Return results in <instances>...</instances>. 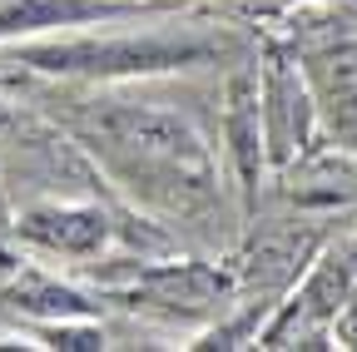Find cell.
<instances>
[{"mask_svg":"<svg viewBox=\"0 0 357 352\" xmlns=\"http://www.w3.org/2000/svg\"><path fill=\"white\" fill-rule=\"evenodd\" d=\"M89 139L114 164L119 179H129V189H144L149 199L189 208V204L208 199V189H213L204 144L194 139L189 124H178L164 109L105 105L95 114V124H89Z\"/></svg>","mask_w":357,"mask_h":352,"instance_id":"obj_1","label":"cell"},{"mask_svg":"<svg viewBox=\"0 0 357 352\" xmlns=\"http://www.w3.org/2000/svg\"><path fill=\"white\" fill-rule=\"evenodd\" d=\"M208 45L199 40H169V35H144V40H79V45H55V50H30L25 65L55 70V75H134V70H169L199 60Z\"/></svg>","mask_w":357,"mask_h":352,"instance_id":"obj_2","label":"cell"},{"mask_svg":"<svg viewBox=\"0 0 357 352\" xmlns=\"http://www.w3.org/2000/svg\"><path fill=\"white\" fill-rule=\"evenodd\" d=\"M312 84H318V100L328 109L333 135L357 149V45L318 55L312 60Z\"/></svg>","mask_w":357,"mask_h":352,"instance_id":"obj_3","label":"cell"},{"mask_svg":"<svg viewBox=\"0 0 357 352\" xmlns=\"http://www.w3.org/2000/svg\"><path fill=\"white\" fill-rule=\"evenodd\" d=\"M20 234L55 253H95L105 243V213L95 208H35L20 218Z\"/></svg>","mask_w":357,"mask_h":352,"instance_id":"obj_4","label":"cell"},{"mask_svg":"<svg viewBox=\"0 0 357 352\" xmlns=\"http://www.w3.org/2000/svg\"><path fill=\"white\" fill-rule=\"evenodd\" d=\"M95 15H109V6H95V0H6L0 6V35H20L40 25H75Z\"/></svg>","mask_w":357,"mask_h":352,"instance_id":"obj_5","label":"cell"},{"mask_svg":"<svg viewBox=\"0 0 357 352\" xmlns=\"http://www.w3.org/2000/svg\"><path fill=\"white\" fill-rule=\"evenodd\" d=\"M229 135H234V149H238V164L253 179L258 169V100L248 90V79L234 84V114H229Z\"/></svg>","mask_w":357,"mask_h":352,"instance_id":"obj_6","label":"cell"},{"mask_svg":"<svg viewBox=\"0 0 357 352\" xmlns=\"http://www.w3.org/2000/svg\"><path fill=\"white\" fill-rule=\"evenodd\" d=\"M15 303L25 307V313H60V318H75V313H84V303H79L70 288L40 283V278H25V283L15 288Z\"/></svg>","mask_w":357,"mask_h":352,"instance_id":"obj_7","label":"cell"},{"mask_svg":"<svg viewBox=\"0 0 357 352\" xmlns=\"http://www.w3.org/2000/svg\"><path fill=\"white\" fill-rule=\"evenodd\" d=\"M100 332H55V347H100Z\"/></svg>","mask_w":357,"mask_h":352,"instance_id":"obj_8","label":"cell"},{"mask_svg":"<svg viewBox=\"0 0 357 352\" xmlns=\"http://www.w3.org/2000/svg\"><path fill=\"white\" fill-rule=\"evenodd\" d=\"M0 124H6V109H0Z\"/></svg>","mask_w":357,"mask_h":352,"instance_id":"obj_9","label":"cell"}]
</instances>
